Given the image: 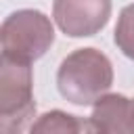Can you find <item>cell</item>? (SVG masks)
<instances>
[{
  "label": "cell",
  "mask_w": 134,
  "mask_h": 134,
  "mask_svg": "<svg viewBox=\"0 0 134 134\" xmlns=\"http://www.w3.org/2000/svg\"><path fill=\"white\" fill-rule=\"evenodd\" d=\"M111 17V0H54L52 19L65 36L88 38L98 34Z\"/></svg>",
  "instance_id": "obj_4"
},
{
  "label": "cell",
  "mask_w": 134,
  "mask_h": 134,
  "mask_svg": "<svg viewBox=\"0 0 134 134\" xmlns=\"http://www.w3.org/2000/svg\"><path fill=\"white\" fill-rule=\"evenodd\" d=\"M113 40H115L117 48L121 50V54H126L128 59L134 61V2L121 8V13L117 17Z\"/></svg>",
  "instance_id": "obj_7"
},
{
  "label": "cell",
  "mask_w": 134,
  "mask_h": 134,
  "mask_svg": "<svg viewBox=\"0 0 134 134\" xmlns=\"http://www.w3.org/2000/svg\"><path fill=\"white\" fill-rule=\"evenodd\" d=\"M34 115L31 63L0 52V134H25Z\"/></svg>",
  "instance_id": "obj_2"
},
{
  "label": "cell",
  "mask_w": 134,
  "mask_h": 134,
  "mask_svg": "<svg viewBox=\"0 0 134 134\" xmlns=\"http://www.w3.org/2000/svg\"><path fill=\"white\" fill-rule=\"evenodd\" d=\"M113 86V65L98 48H77L67 54L57 71L61 96L73 105H94Z\"/></svg>",
  "instance_id": "obj_1"
},
{
  "label": "cell",
  "mask_w": 134,
  "mask_h": 134,
  "mask_svg": "<svg viewBox=\"0 0 134 134\" xmlns=\"http://www.w3.org/2000/svg\"><path fill=\"white\" fill-rule=\"evenodd\" d=\"M29 134H98V130L86 117L52 109L34 119V124L29 126Z\"/></svg>",
  "instance_id": "obj_6"
},
{
  "label": "cell",
  "mask_w": 134,
  "mask_h": 134,
  "mask_svg": "<svg viewBox=\"0 0 134 134\" xmlns=\"http://www.w3.org/2000/svg\"><path fill=\"white\" fill-rule=\"evenodd\" d=\"M90 121L98 134H134V100L124 94H105L92 105Z\"/></svg>",
  "instance_id": "obj_5"
},
{
  "label": "cell",
  "mask_w": 134,
  "mask_h": 134,
  "mask_svg": "<svg viewBox=\"0 0 134 134\" xmlns=\"http://www.w3.org/2000/svg\"><path fill=\"white\" fill-rule=\"evenodd\" d=\"M54 42V27L50 19L36 8H19L10 13L0 25L2 52L23 59L27 63L46 54Z\"/></svg>",
  "instance_id": "obj_3"
}]
</instances>
